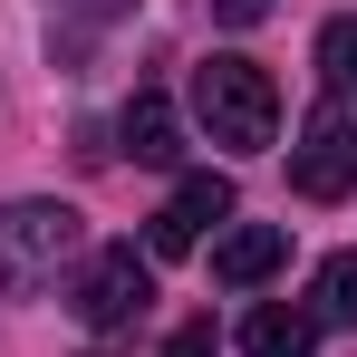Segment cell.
I'll return each mask as SVG.
<instances>
[{
  "instance_id": "6da1fadb",
  "label": "cell",
  "mask_w": 357,
  "mask_h": 357,
  "mask_svg": "<svg viewBox=\"0 0 357 357\" xmlns=\"http://www.w3.org/2000/svg\"><path fill=\"white\" fill-rule=\"evenodd\" d=\"M193 116H203L213 145L261 155L280 135V87H271V68H251V59H203L193 68Z\"/></svg>"
},
{
  "instance_id": "7a4b0ae2",
  "label": "cell",
  "mask_w": 357,
  "mask_h": 357,
  "mask_svg": "<svg viewBox=\"0 0 357 357\" xmlns=\"http://www.w3.org/2000/svg\"><path fill=\"white\" fill-rule=\"evenodd\" d=\"M77 213L68 203H0V299H39L77 261Z\"/></svg>"
},
{
  "instance_id": "3957f363",
  "label": "cell",
  "mask_w": 357,
  "mask_h": 357,
  "mask_svg": "<svg viewBox=\"0 0 357 357\" xmlns=\"http://www.w3.org/2000/svg\"><path fill=\"white\" fill-rule=\"evenodd\" d=\"M290 183L309 193V203H348L357 193V116L328 97V107H309V126H299L290 145Z\"/></svg>"
},
{
  "instance_id": "277c9868",
  "label": "cell",
  "mask_w": 357,
  "mask_h": 357,
  "mask_svg": "<svg viewBox=\"0 0 357 357\" xmlns=\"http://www.w3.org/2000/svg\"><path fill=\"white\" fill-rule=\"evenodd\" d=\"M145 299H155V261L135 251V241H107L97 261H87V280H77V319L87 328H126V319H145Z\"/></svg>"
},
{
  "instance_id": "5b68a950",
  "label": "cell",
  "mask_w": 357,
  "mask_h": 357,
  "mask_svg": "<svg viewBox=\"0 0 357 357\" xmlns=\"http://www.w3.org/2000/svg\"><path fill=\"white\" fill-rule=\"evenodd\" d=\"M232 222V183L222 174H183L174 203L155 213V232H145V261H183V251H203V232H222Z\"/></svg>"
},
{
  "instance_id": "8992f818",
  "label": "cell",
  "mask_w": 357,
  "mask_h": 357,
  "mask_svg": "<svg viewBox=\"0 0 357 357\" xmlns=\"http://www.w3.org/2000/svg\"><path fill=\"white\" fill-rule=\"evenodd\" d=\"M280 261H290V232H280V222H232V232L213 241V280H232V290L271 280Z\"/></svg>"
},
{
  "instance_id": "52a82bcc",
  "label": "cell",
  "mask_w": 357,
  "mask_h": 357,
  "mask_svg": "<svg viewBox=\"0 0 357 357\" xmlns=\"http://www.w3.org/2000/svg\"><path fill=\"white\" fill-rule=\"evenodd\" d=\"M126 155H135V165H174L183 155V116L174 107H165V97H155V87H145V97H126Z\"/></svg>"
},
{
  "instance_id": "ba28073f",
  "label": "cell",
  "mask_w": 357,
  "mask_h": 357,
  "mask_svg": "<svg viewBox=\"0 0 357 357\" xmlns=\"http://www.w3.org/2000/svg\"><path fill=\"white\" fill-rule=\"evenodd\" d=\"M241 348H251V357H309V348H319V319L271 299V309H251V319H241Z\"/></svg>"
},
{
  "instance_id": "9c48e42d",
  "label": "cell",
  "mask_w": 357,
  "mask_h": 357,
  "mask_svg": "<svg viewBox=\"0 0 357 357\" xmlns=\"http://www.w3.org/2000/svg\"><path fill=\"white\" fill-rule=\"evenodd\" d=\"M309 319H319V328H357V251L319 261V299H309Z\"/></svg>"
},
{
  "instance_id": "30bf717a",
  "label": "cell",
  "mask_w": 357,
  "mask_h": 357,
  "mask_svg": "<svg viewBox=\"0 0 357 357\" xmlns=\"http://www.w3.org/2000/svg\"><path fill=\"white\" fill-rule=\"evenodd\" d=\"M319 68H328L338 97H357V20H328V29H319Z\"/></svg>"
},
{
  "instance_id": "8fae6325",
  "label": "cell",
  "mask_w": 357,
  "mask_h": 357,
  "mask_svg": "<svg viewBox=\"0 0 357 357\" xmlns=\"http://www.w3.org/2000/svg\"><path fill=\"white\" fill-rule=\"evenodd\" d=\"M165 357H222V328H213V319H183Z\"/></svg>"
},
{
  "instance_id": "7c38bea8",
  "label": "cell",
  "mask_w": 357,
  "mask_h": 357,
  "mask_svg": "<svg viewBox=\"0 0 357 357\" xmlns=\"http://www.w3.org/2000/svg\"><path fill=\"white\" fill-rule=\"evenodd\" d=\"M213 20L222 29H251V20H271V0H213Z\"/></svg>"
}]
</instances>
